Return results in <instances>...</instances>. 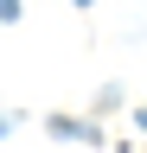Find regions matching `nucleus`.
Here are the masks:
<instances>
[{
    "instance_id": "f257e3e1",
    "label": "nucleus",
    "mask_w": 147,
    "mask_h": 153,
    "mask_svg": "<svg viewBox=\"0 0 147 153\" xmlns=\"http://www.w3.org/2000/svg\"><path fill=\"white\" fill-rule=\"evenodd\" d=\"M77 7H90V0H77Z\"/></svg>"
}]
</instances>
